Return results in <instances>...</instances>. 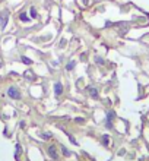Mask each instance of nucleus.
<instances>
[{
  "label": "nucleus",
  "instance_id": "nucleus-1",
  "mask_svg": "<svg viewBox=\"0 0 149 161\" xmlns=\"http://www.w3.org/2000/svg\"><path fill=\"white\" fill-rule=\"evenodd\" d=\"M7 16H9V13L6 12V10H3L2 12V15H0V28H5L7 24Z\"/></svg>",
  "mask_w": 149,
  "mask_h": 161
},
{
  "label": "nucleus",
  "instance_id": "nucleus-2",
  "mask_svg": "<svg viewBox=\"0 0 149 161\" xmlns=\"http://www.w3.org/2000/svg\"><path fill=\"white\" fill-rule=\"evenodd\" d=\"M7 94L12 97V98H15V100H19V97H21V94H19V91L15 88V86H12V88H9L7 90Z\"/></svg>",
  "mask_w": 149,
  "mask_h": 161
},
{
  "label": "nucleus",
  "instance_id": "nucleus-3",
  "mask_svg": "<svg viewBox=\"0 0 149 161\" xmlns=\"http://www.w3.org/2000/svg\"><path fill=\"white\" fill-rule=\"evenodd\" d=\"M48 154H50V157H51L53 160H56V158L59 157V155H57V149H56L54 145H50V147H48Z\"/></svg>",
  "mask_w": 149,
  "mask_h": 161
},
{
  "label": "nucleus",
  "instance_id": "nucleus-4",
  "mask_svg": "<svg viewBox=\"0 0 149 161\" xmlns=\"http://www.w3.org/2000/svg\"><path fill=\"white\" fill-rule=\"evenodd\" d=\"M61 91H63V88H61V85H60V84L54 85V92H56V95H60V94H61Z\"/></svg>",
  "mask_w": 149,
  "mask_h": 161
},
{
  "label": "nucleus",
  "instance_id": "nucleus-5",
  "mask_svg": "<svg viewBox=\"0 0 149 161\" xmlns=\"http://www.w3.org/2000/svg\"><path fill=\"white\" fill-rule=\"evenodd\" d=\"M89 94L92 97H94V98H96V97H98V91L95 90V88H94V86H91V90H89Z\"/></svg>",
  "mask_w": 149,
  "mask_h": 161
},
{
  "label": "nucleus",
  "instance_id": "nucleus-6",
  "mask_svg": "<svg viewBox=\"0 0 149 161\" xmlns=\"http://www.w3.org/2000/svg\"><path fill=\"white\" fill-rule=\"evenodd\" d=\"M78 3L82 7H85L86 5H88V0H78Z\"/></svg>",
  "mask_w": 149,
  "mask_h": 161
},
{
  "label": "nucleus",
  "instance_id": "nucleus-7",
  "mask_svg": "<svg viewBox=\"0 0 149 161\" xmlns=\"http://www.w3.org/2000/svg\"><path fill=\"white\" fill-rule=\"evenodd\" d=\"M22 62L24 63H26V65H31L32 62H31V59H28V57H22Z\"/></svg>",
  "mask_w": 149,
  "mask_h": 161
},
{
  "label": "nucleus",
  "instance_id": "nucleus-8",
  "mask_svg": "<svg viewBox=\"0 0 149 161\" xmlns=\"http://www.w3.org/2000/svg\"><path fill=\"white\" fill-rule=\"evenodd\" d=\"M25 78H26V79H32V73H31L29 70L25 72Z\"/></svg>",
  "mask_w": 149,
  "mask_h": 161
},
{
  "label": "nucleus",
  "instance_id": "nucleus-9",
  "mask_svg": "<svg viewBox=\"0 0 149 161\" xmlns=\"http://www.w3.org/2000/svg\"><path fill=\"white\" fill-rule=\"evenodd\" d=\"M21 19H22V21H28V16H26V15H25V13H21Z\"/></svg>",
  "mask_w": 149,
  "mask_h": 161
},
{
  "label": "nucleus",
  "instance_id": "nucleus-10",
  "mask_svg": "<svg viewBox=\"0 0 149 161\" xmlns=\"http://www.w3.org/2000/svg\"><path fill=\"white\" fill-rule=\"evenodd\" d=\"M73 66H75V63H73V62H70V63L67 65V70H70V69H73Z\"/></svg>",
  "mask_w": 149,
  "mask_h": 161
},
{
  "label": "nucleus",
  "instance_id": "nucleus-11",
  "mask_svg": "<svg viewBox=\"0 0 149 161\" xmlns=\"http://www.w3.org/2000/svg\"><path fill=\"white\" fill-rule=\"evenodd\" d=\"M107 117H108V122H110V120H111V119H113V117H114V113H113V111H110V113H108V116H107Z\"/></svg>",
  "mask_w": 149,
  "mask_h": 161
},
{
  "label": "nucleus",
  "instance_id": "nucleus-12",
  "mask_svg": "<svg viewBox=\"0 0 149 161\" xmlns=\"http://www.w3.org/2000/svg\"><path fill=\"white\" fill-rule=\"evenodd\" d=\"M31 16H32V18H35V16H37V12H35V9H31Z\"/></svg>",
  "mask_w": 149,
  "mask_h": 161
},
{
  "label": "nucleus",
  "instance_id": "nucleus-13",
  "mask_svg": "<svg viewBox=\"0 0 149 161\" xmlns=\"http://www.w3.org/2000/svg\"><path fill=\"white\" fill-rule=\"evenodd\" d=\"M2 65H3V62H2V59H0V67H2Z\"/></svg>",
  "mask_w": 149,
  "mask_h": 161
}]
</instances>
